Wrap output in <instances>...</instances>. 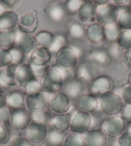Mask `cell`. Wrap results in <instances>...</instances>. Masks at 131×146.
I'll return each instance as SVG.
<instances>
[{"mask_svg": "<svg viewBox=\"0 0 131 146\" xmlns=\"http://www.w3.org/2000/svg\"><path fill=\"white\" fill-rule=\"evenodd\" d=\"M114 88V82L111 77L106 75L97 77L91 82L89 86L90 94L95 96H101L108 92H112Z\"/></svg>", "mask_w": 131, "mask_h": 146, "instance_id": "obj_7", "label": "cell"}, {"mask_svg": "<svg viewBox=\"0 0 131 146\" xmlns=\"http://www.w3.org/2000/svg\"><path fill=\"white\" fill-rule=\"evenodd\" d=\"M71 116L69 113L55 114L50 120V125L52 131L64 133L69 129Z\"/></svg>", "mask_w": 131, "mask_h": 146, "instance_id": "obj_16", "label": "cell"}, {"mask_svg": "<svg viewBox=\"0 0 131 146\" xmlns=\"http://www.w3.org/2000/svg\"><path fill=\"white\" fill-rule=\"evenodd\" d=\"M75 79L82 82H91L93 80L92 70L86 64H80L75 72Z\"/></svg>", "mask_w": 131, "mask_h": 146, "instance_id": "obj_29", "label": "cell"}, {"mask_svg": "<svg viewBox=\"0 0 131 146\" xmlns=\"http://www.w3.org/2000/svg\"><path fill=\"white\" fill-rule=\"evenodd\" d=\"M122 97L123 102L125 104L131 106V86H128L123 90Z\"/></svg>", "mask_w": 131, "mask_h": 146, "instance_id": "obj_47", "label": "cell"}, {"mask_svg": "<svg viewBox=\"0 0 131 146\" xmlns=\"http://www.w3.org/2000/svg\"><path fill=\"white\" fill-rule=\"evenodd\" d=\"M17 84L21 87H26L30 82L37 80L31 64L24 63L17 66L16 71Z\"/></svg>", "mask_w": 131, "mask_h": 146, "instance_id": "obj_12", "label": "cell"}, {"mask_svg": "<svg viewBox=\"0 0 131 146\" xmlns=\"http://www.w3.org/2000/svg\"><path fill=\"white\" fill-rule=\"evenodd\" d=\"M98 7L93 1H84L80 6L78 16L83 22H92L95 20Z\"/></svg>", "mask_w": 131, "mask_h": 146, "instance_id": "obj_22", "label": "cell"}, {"mask_svg": "<svg viewBox=\"0 0 131 146\" xmlns=\"http://www.w3.org/2000/svg\"><path fill=\"white\" fill-rule=\"evenodd\" d=\"M34 37L37 47L50 49L55 41V35L47 31H41L37 32Z\"/></svg>", "mask_w": 131, "mask_h": 146, "instance_id": "obj_25", "label": "cell"}, {"mask_svg": "<svg viewBox=\"0 0 131 146\" xmlns=\"http://www.w3.org/2000/svg\"><path fill=\"white\" fill-rule=\"evenodd\" d=\"M85 37L93 44H100L105 40L104 27L97 23L91 24L86 29Z\"/></svg>", "mask_w": 131, "mask_h": 146, "instance_id": "obj_19", "label": "cell"}, {"mask_svg": "<svg viewBox=\"0 0 131 146\" xmlns=\"http://www.w3.org/2000/svg\"><path fill=\"white\" fill-rule=\"evenodd\" d=\"M50 110L55 114L66 113L70 109L71 100L64 92H59L53 94L48 101Z\"/></svg>", "mask_w": 131, "mask_h": 146, "instance_id": "obj_9", "label": "cell"}, {"mask_svg": "<svg viewBox=\"0 0 131 146\" xmlns=\"http://www.w3.org/2000/svg\"><path fill=\"white\" fill-rule=\"evenodd\" d=\"M17 27L22 34H34L39 27L38 17L33 13L24 14L19 17Z\"/></svg>", "mask_w": 131, "mask_h": 146, "instance_id": "obj_13", "label": "cell"}, {"mask_svg": "<svg viewBox=\"0 0 131 146\" xmlns=\"http://www.w3.org/2000/svg\"><path fill=\"white\" fill-rule=\"evenodd\" d=\"M98 100L100 110L108 116L120 114L124 105L122 98L113 91L101 95Z\"/></svg>", "mask_w": 131, "mask_h": 146, "instance_id": "obj_2", "label": "cell"}, {"mask_svg": "<svg viewBox=\"0 0 131 146\" xmlns=\"http://www.w3.org/2000/svg\"><path fill=\"white\" fill-rule=\"evenodd\" d=\"M48 131L46 124L32 120L27 128V137L33 144L39 145L46 140Z\"/></svg>", "mask_w": 131, "mask_h": 146, "instance_id": "obj_8", "label": "cell"}, {"mask_svg": "<svg viewBox=\"0 0 131 146\" xmlns=\"http://www.w3.org/2000/svg\"><path fill=\"white\" fill-rule=\"evenodd\" d=\"M19 0H1L0 5L5 9H9V11H11V9H15L19 5L20 3Z\"/></svg>", "mask_w": 131, "mask_h": 146, "instance_id": "obj_46", "label": "cell"}, {"mask_svg": "<svg viewBox=\"0 0 131 146\" xmlns=\"http://www.w3.org/2000/svg\"><path fill=\"white\" fill-rule=\"evenodd\" d=\"M118 143L119 146H131V131L123 132L118 138Z\"/></svg>", "mask_w": 131, "mask_h": 146, "instance_id": "obj_42", "label": "cell"}, {"mask_svg": "<svg viewBox=\"0 0 131 146\" xmlns=\"http://www.w3.org/2000/svg\"><path fill=\"white\" fill-rule=\"evenodd\" d=\"M13 58L11 50L0 47V68L2 69L12 64Z\"/></svg>", "mask_w": 131, "mask_h": 146, "instance_id": "obj_35", "label": "cell"}, {"mask_svg": "<svg viewBox=\"0 0 131 146\" xmlns=\"http://www.w3.org/2000/svg\"><path fill=\"white\" fill-rule=\"evenodd\" d=\"M78 111L91 113L95 111L99 106L98 97L92 94H82L76 101Z\"/></svg>", "mask_w": 131, "mask_h": 146, "instance_id": "obj_15", "label": "cell"}, {"mask_svg": "<svg viewBox=\"0 0 131 146\" xmlns=\"http://www.w3.org/2000/svg\"><path fill=\"white\" fill-rule=\"evenodd\" d=\"M127 80H128V84H130V86H131V70H130V72L128 73V74Z\"/></svg>", "mask_w": 131, "mask_h": 146, "instance_id": "obj_55", "label": "cell"}, {"mask_svg": "<svg viewBox=\"0 0 131 146\" xmlns=\"http://www.w3.org/2000/svg\"><path fill=\"white\" fill-rule=\"evenodd\" d=\"M83 1H80V0H69L66 1L64 7L66 11L71 15L78 14Z\"/></svg>", "mask_w": 131, "mask_h": 146, "instance_id": "obj_37", "label": "cell"}, {"mask_svg": "<svg viewBox=\"0 0 131 146\" xmlns=\"http://www.w3.org/2000/svg\"><path fill=\"white\" fill-rule=\"evenodd\" d=\"M11 52L12 55V58H13L12 64H14L16 66H18L19 65L24 64L23 62L25 59V55L18 51L16 48L11 49Z\"/></svg>", "mask_w": 131, "mask_h": 146, "instance_id": "obj_40", "label": "cell"}, {"mask_svg": "<svg viewBox=\"0 0 131 146\" xmlns=\"http://www.w3.org/2000/svg\"><path fill=\"white\" fill-rule=\"evenodd\" d=\"M64 82L61 72L55 68H49L40 80L42 90L51 94L61 91Z\"/></svg>", "mask_w": 131, "mask_h": 146, "instance_id": "obj_1", "label": "cell"}, {"mask_svg": "<svg viewBox=\"0 0 131 146\" xmlns=\"http://www.w3.org/2000/svg\"><path fill=\"white\" fill-rule=\"evenodd\" d=\"M48 106V100L42 92L27 95L25 106L31 113L44 112Z\"/></svg>", "mask_w": 131, "mask_h": 146, "instance_id": "obj_10", "label": "cell"}, {"mask_svg": "<svg viewBox=\"0 0 131 146\" xmlns=\"http://www.w3.org/2000/svg\"><path fill=\"white\" fill-rule=\"evenodd\" d=\"M63 133H59L54 131H52L50 134L48 135V142L53 145H59L61 142H64V138Z\"/></svg>", "mask_w": 131, "mask_h": 146, "instance_id": "obj_41", "label": "cell"}, {"mask_svg": "<svg viewBox=\"0 0 131 146\" xmlns=\"http://www.w3.org/2000/svg\"><path fill=\"white\" fill-rule=\"evenodd\" d=\"M114 2L118 5H123L128 1L127 0H116V1H114Z\"/></svg>", "mask_w": 131, "mask_h": 146, "instance_id": "obj_54", "label": "cell"}, {"mask_svg": "<svg viewBox=\"0 0 131 146\" xmlns=\"http://www.w3.org/2000/svg\"><path fill=\"white\" fill-rule=\"evenodd\" d=\"M92 125V117L89 113L77 111L71 117L69 129L73 133L83 135L89 131Z\"/></svg>", "mask_w": 131, "mask_h": 146, "instance_id": "obj_5", "label": "cell"}, {"mask_svg": "<svg viewBox=\"0 0 131 146\" xmlns=\"http://www.w3.org/2000/svg\"><path fill=\"white\" fill-rule=\"evenodd\" d=\"M11 138V133L6 124L0 122V145H4Z\"/></svg>", "mask_w": 131, "mask_h": 146, "instance_id": "obj_39", "label": "cell"}, {"mask_svg": "<svg viewBox=\"0 0 131 146\" xmlns=\"http://www.w3.org/2000/svg\"><path fill=\"white\" fill-rule=\"evenodd\" d=\"M64 146H86L84 136L77 133H71L64 138Z\"/></svg>", "mask_w": 131, "mask_h": 146, "instance_id": "obj_32", "label": "cell"}, {"mask_svg": "<svg viewBox=\"0 0 131 146\" xmlns=\"http://www.w3.org/2000/svg\"><path fill=\"white\" fill-rule=\"evenodd\" d=\"M32 120L38 122L42 124H46L48 120V117L46 113L41 112V113H32L31 115Z\"/></svg>", "mask_w": 131, "mask_h": 146, "instance_id": "obj_48", "label": "cell"}, {"mask_svg": "<svg viewBox=\"0 0 131 146\" xmlns=\"http://www.w3.org/2000/svg\"><path fill=\"white\" fill-rule=\"evenodd\" d=\"M120 114L125 122H131V106L125 104Z\"/></svg>", "mask_w": 131, "mask_h": 146, "instance_id": "obj_49", "label": "cell"}, {"mask_svg": "<svg viewBox=\"0 0 131 146\" xmlns=\"http://www.w3.org/2000/svg\"><path fill=\"white\" fill-rule=\"evenodd\" d=\"M32 66L33 70H34V74L36 75V77H39V76L42 77L44 73L49 69V64L42 67H36L34 66Z\"/></svg>", "mask_w": 131, "mask_h": 146, "instance_id": "obj_50", "label": "cell"}, {"mask_svg": "<svg viewBox=\"0 0 131 146\" xmlns=\"http://www.w3.org/2000/svg\"><path fill=\"white\" fill-rule=\"evenodd\" d=\"M61 92L67 95L70 100L76 101L83 94L84 86L82 82L76 79L67 80L64 82Z\"/></svg>", "mask_w": 131, "mask_h": 146, "instance_id": "obj_17", "label": "cell"}, {"mask_svg": "<svg viewBox=\"0 0 131 146\" xmlns=\"http://www.w3.org/2000/svg\"><path fill=\"white\" fill-rule=\"evenodd\" d=\"M67 46L66 37L62 34H57L55 35V41L52 46L49 49L52 54L57 52L62 48Z\"/></svg>", "mask_w": 131, "mask_h": 146, "instance_id": "obj_36", "label": "cell"}, {"mask_svg": "<svg viewBox=\"0 0 131 146\" xmlns=\"http://www.w3.org/2000/svg\"><path fill=\"white\" fill-rule=\"evenodd\" d=\"M126 122L121 115L109 116L102 125V131L108 137L118 138L125 131Z\"/></svg>", "mask_w": 131, "mask_h": 146, "instance_id": "obj_4", "label": "cell"}, {"mask_svg": "<svg viewBox=\"0 0 131 146\" xmlns=\"http://www.w3.org/2000/svg\"><path fill=\"white\" fill-rule=\"evenodd\" d=\"M24 93L27 95H31L37 94L42 91L41 83L38 80H35L28 84L26 87L24 88Z\"/></svg>", "mask_w": 131, "mask_h": 146, "instance_id": "obj_38", "label": "cell"}, {"mask_svg": "<svg viewBox=\"0 0 131 146\" xmlns=\"http://www.w3.org/2000/svg\"><path fill=\"white\" fill-rule=\"evenodd\" d=\"M116 24L121 31H131L130 10H125L119 13Z\"/></svg>", "mask_w": 131, "mask_h": 146, "instance_id": "obj_31", "label": "cell"}, {"mask_svg": "<svg viewBox=\"0 0 131 146\" xmlns=\"http://www.w3.org/2000/svg\"><path fill=\"white\" fill-rule=\"evenodd\" d=\"M32 121L31 116L24 108L11 111L10 124L17 131L27 129Z\"/></svg>", "mask_w": 131, "mask_h": 146, "instance_id": "obj_11", "label": "cell"}, {"mask_svg": "<svg viewBox=\"0 0 131 146\" xmlns=\"http://www.w3.org/2000/svg\"><path fill=\"white\" fill-rule=\"evenodd\" d=\"M11 146H34V145L28 138L18 135L12 140Z\"/></svg>", "mask_w": 131, "mask_h": 146, "instance_id": "obj_43", "label": "cell"}, {"mask_svg": "<svg viewBox=\"0 0 131 146\" xmlns=\"http://www.w3.org/2000/svg\"><path fill=\"white\" fill-rule=\"evenodd\" d=\"M66 14L65 7L59 3H52L48 10V14L50 19L56 23L62 21L66 16Z\"/></svg>", "mask_w": 131, "mask_h": 146, "instance_id": "obj_28", "label": "cell"}, {"mask_svg": "<svg viewBox=\"0 0 131 146\" xmlns=\"http://www.w3.org/2000/svg\"><path fill=\"white\" fill-rule=\"evenodd\" d=\"M104 31L105 40H107L108 42H112V43L116 42L118 37L119 36L120 32L122 31L116 23L105 27Z\"/></svg>", "mask_w": 131, "mask_h": 146, "instance_id": "obj_34", "label": "cell"}, {"mask_svg": "<svg viewBox=\"0 0 131 146\" xmlns=\"http://www.w3.org/2000/svg\"><path fill=\"white\" fill-rule=\"evenodd\" d=\"M7 106V94L3 90H0V110Z\"/></svg>", "mask_w": 131, "mask_h": 146, "instance_id": "obj_52", "label": "cell"}, {"mask_svg": "<svg viewBox=\"0 0 131 146\" xmlns=\"http://www.w3.org/2000/svg\"><path fill=\"white\" fill-rule=\"evenodd\" d=\"M86 29L79 22L72 21L68 27V34L72 39L76 40L82 39L85 36Z\"/></svg>", "mask_w": 131, "mask_h": 146, "instance_id": "obj_30", "label": "cell"}, {"mask_svg": "<svg viewBox=\"0 0 131 146\" xmlns=\"http://www.w3.org/2000/svg\"><path fill=\"white\" fill-rule=\"evenodd\" d=\"M118 16L119 10L118 7L108 3L98 8L95 20L98 24L105 27L116 23Z\"/></svg>", "mask_w": 131, "mask_h": 146, "instance_id": "obj_6", "label": "cell"}, {"mask_svg": "<svg viewBox=\"0 0 131 146\" xmlns=\"http://www.w3.org/2000/svg\"><path fill=\"white\" fill-rule=\"evenodd\" d=\"M17 66L14 64H10L0 70V81L3 84L10 86H14L17 85L16 80V71Z\"/></svg>", "mask_w": 131, "mask_h": 146, "instance_id": "obj_24", "label": "cell"}, {"mask_svg": "<svg viewBox=\"0 0 131 146\" xmlns=\"http://www.w3.org/2000/svg\"><path fill=\"white\" fill-rule=\"evenodd\" d=\"M0 146H5L4 145H0Z\"/></svg>", "mask_w": 131, "mask_h": 146, "instance_id": "obj_56", "label": "cell"}, {"mask_svg": "<svg viewBox=\"0 0 131 146\" xmlns=\"http://www.w3.org/2000/svg\"><path fill=\"white\" fill-rule=\"evenodd\" d=\"M26 94L24 92L14 90L7 94V106L12 110L23 108L26 102Z\"/></svg>", "mask_w": 131, "mask_h": 146, "instance_id": "obj_21", "label": "cell"}, {"mask_svg": "<svg viewBox=\"0 0 131 146\" xmlns=\"http://www.w3.org/2000/svg\"><path fill=\"white\" fill-rule=\"evenodd\" d=\"M15 46L18 51L25 55L32 52L37 46L34 36L26 34L19 35L17 37Z\"/></svg>", "mask_w": 131, "mask_h": 146, "instance_id": "obj_18", "label": "cell"}, {"mask_svg": "<svg viewBox=\"0 0 131 146\" xmlns=\"http://www.w3.org/2000/svg\"><path fill=\"white\" fill-rule=\"evenodd\" d=\"M123 60L125 66L131 69V49L125 52L123 55Z\"/></svg>", "mask_w": 131, "mask_h": 146, "instance_id": "obj_51", "label": "cell"}, {"mask_svg": "<svg viewBox=\"0 0 131 146\" xmlns=\"http://www.w3.org/2000/svg\"><path fill=\"white\" fill-rule=\"evenodd\" d=\"M93 1L94 2V3L97 6L102 7L108 4V3H109L110 1L109 0H95V1Z\"/></svg>", "mask_w": 131, "mask_h": 146, "instance_id": "obj_53", "label": "cell"}, {"mask_svg": "<svg viewBox=\"0 0 131 146\" xmlns=\"http://www.w3.org/2000/svg\"><path fill=\"white\" fill-rule=\"evenodd\" d=\"M19 16L16 12L6 11L0 14V30L3 31L14 30L18 25Z\"/></svg>", "mask_w": 131, "mask_h": 146, "instance_id": "obj_20", "label": "cell"}, {"mask_svg": "<svg viewBox=\"0 0 131 146\" xmlns=\"http://www.w3.org/2000/svg\"><path fill=\"white\" fill-rule=\"evenodd\" d=\"M55 61L57 66L64 72H70L77 66L78 57L74 48L66 46L55 54Z\"/></svg>", "mask_w": 131, "mask_h": 146, "instance_id": "obj_3", "label": "cell"}, {"mask_svg": "<svg viewBox=\"0 0 131 146\" xmlns=\"http://www.w3.org/2000/svg\"><path fill=\"white\" fill-rule=\"evenodd\" d=\"M11 111L12 110L7 106L0 110V122L3 123L4 124H7L10 123Z\"/></svg>", "mask_w": 131, "mask_h": 146, "instance_id": "obj_44", "label": "cell"}, {"mask_svg": "<svg viewBox=\"0 0 131 146\" xmlns=\"http://www.w3.org/2000/svg\"><path fill=\"white\" fill-rule=\"evenodd\" d=\"M89 59L92 62L100 66H108L110 64L111 58L107 50L98 49L89 54Z\"/></svg>", "mask_w": 131, "mask_h": 146, "instance_id": "obj_27", "label": "cell"}, {"mask_svg": "<svg viewBox=\"0 0 131 146\" xmlns=\"http://www.w3.org/2000/svg\"><path fill=\"white\" fill-rule=\"evenodd\" d=\"M116 43L122 50L131 49V31H121Z\"/></svg>", "mask_w": 131, "mask_h": 146, "instance_id": "obj_33", "label": "cell"}, {"mask_svg": "<svg viewBox=\"0 0 131 146\" xmlns=\"http://www.w3.org/2000/svg\"><path fill=\"white\" fill-rule=\"evenodd\" d=\"M107 51L109 53L110 58H115V59L117 58L118 59L120 57L122 49L118 46L116 42H114L110 45L109 47L107 49Z\"/></svg>", "mask_w": 131, "mask_h": 146, "instance_id": "obj_45", "label": "cell"}, {"mask_svg": "<svg viewBox=\"0 0 131 146\" xmlns=\"http://www.w3.org/2000/svg\"><path fill=\"white\" fill-rule=\"evenodd\" d=\"M86 146H105L107 144V136L102 130L95 129L87 132L85 138Z\"/></svg>", "mask_w": 131, "mask_h": 146, "instance_id": "obj_23", "label": "cell"}, {"mask_svg": "<svg viewBox=\"0 0 131 146\" xmlns=\"http://www.w3.org/2000/svg\"><path fill=\"white\" fill-rule=\"evenodd\" d=\"M52 58V54L48 48L37 47L30 55L32 66L42 67L48 65Z\"/></svg>", "mask_w": 131, "mask_h": 146, "instance_id": "obj_14", "label": "cell"}, {"mask_svg": "<svg viewBox=\"0 0 131 146\" xmlns=\"http://www.w3.org/2000/svg\"><path fill=\"white\" fill-rule=\"evenodd\" d=\"M16 32L15 30L0 31V47L11 50L16 45Z\"/></svg>", "mask_w": 131, "mask_h": 146, "instance_id": "obj_26", "label": "cell"}]
</instances>
